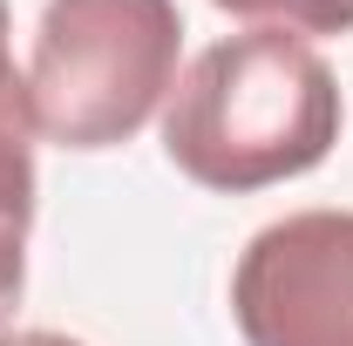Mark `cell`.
Returning <instances> with one entry per match:
<instances>
[{"instance_id": "1", "label": "cell", "mask_w": 353, "mask_h": 346, "mask_svg": "<svg viewBox=\"0 0 353 346\" xmlns=\"http://www.w3.org/2000/svg\"><path fill=\"white\" fill-rule=\"evenodd\" d=\"M347 102L326 54L279 28L211 41L163 102V156L197 190L245 197L319 170L340 143Z\"/></svg>"}, {"instance_id": "2", "label": "cell", "mask_w": 353, "mask_h": 346, "mask_svg": "<svg viewBox=\"0 0 353 346\" xmlns=\"http://www.w3.org/2000/svg\"><path fill=\"white\" fill-rule=\"evenodd\" d=\"M176 54V0H48L28 54L34 136L54 150L130 143L170 102Z\"/></svg>"}, {"instance_id": "3", "label": "cell", "mask_w": 353, "mask_h": 346, "mask_svg": "<svg viewBox=\"0 0 353 346\" xmlns=\"http://www.w3.org/2000/svg\"><path fill=\"white\" fill-rule=\"evenodd\" d=\"M245 346H353V211H292L238 252Z\"/></svg>"}, {"instance_id": "4", "label": "cell", "mask_w": 353, "mask_h": 346, "mask_svg": "<svg viewBox=\"0 0 353 346\" xmlns=\"http://www.w3.org/2000/svg\"><path fill=\"white\" fill-rule=\"evenodd\" d=\"M14 21L0 0V204H34V102H28V75L14 68Z\"/></svg>"}, {"instance_id": "5", "label": "cell", "mask_w": 353, "mask_h": 346, "mask_svg": "<svg viewBox=\"0 0 353 346\" xmlns=\"http://www.w3.org/2000/svg\"><path fill=\"white\" fill-rule=\"evenodd\" d=\"M224 14L252 21V28H279V34H353V0H211Z\"/></svg>"}, {"instance_id": "6", "label": "cell", "mask_w": 353, "mask_h": 346, "mask_svg": "<svg viewBox=\"0 0 353 346\" xmlns=\"http://www.w3.org/2000/svg\"><path fill=\"white\" fill-rule=\"evenodd\" d=\"M28 231H34V204H0V319L28 292Z\"/></svg>"}, {"instance_id": "7", "label": "cell", "mask_w": 353, "mask_h": 346, "mask_svg": "<svg viewBox=\"0 0 353 346\" xmlns=\"http://www.w3.org/2000/svg\"><path fill=\"white\" fill-rule=\"evenodd\" d=\"M0 346H82V340H68L54 326H21V333H0Z\"/></svg>"}]
</instances>
